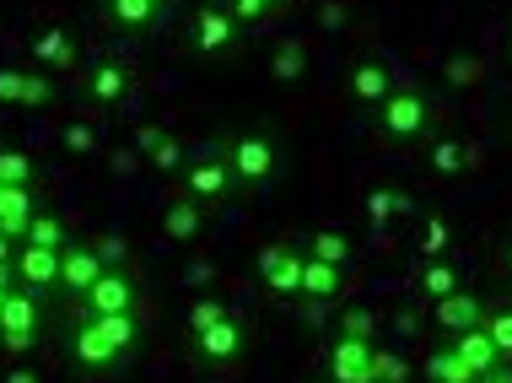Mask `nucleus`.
Returning a JSON list of instances; mask_svg holds the SVG:
<instances>
[{
	"label": "nucleus",
	"mask_w": 512,
	"mask_h": 383,
	"mask_svg": "<svg viewBox=\"0 0 512 383\" xmlns=\"http://www.w3.org/2000/svg\"><path fill=\"white\" fill-rule=\"evenodd\" d=\"M372 330H378V319H372L367 308H345L340 319H335V335H362V340H372Z\"/></svg>",
	"instance_id": "obj_39"
},
{
	"label": "nucleus",
	"mask_w": 512,
	"mask_h": 383,
	"mask_svg": "<svg viewBox=\"0 0 512 383\" xmlns=\"http://www.w3.org/2000/svg\"><path fill=\"white\" fill-rule=\"evenodd\" d=\"M38 335H44V297L27 292V286H11L6 303H0V346L22 357Z\"/></svg>",
	"instance_id": "obj_6"
},
{
	"label": "nucleus",
	"mask_w": 512,
	"mask_h": 383,
	"mask_svg": "<svg viewBox=\"0 0 512 383\" xmlns=\"http://www.w3.org/2000/svg\"><path fill=\"white\" fill-rule=\"evenodd\" d=\"M394 92V71L389 60H378V54H362V60L351 65V103L362 108V114H372L383 98Z\"/></svg>",
	"instance_id": "obj_14"
},
{
	"label": "nucleus",
	"mask_w": 512,
	"mask_h": 383,
	"mask_svg": "<svg viewBox=\"0 0 512 383\" xmlns=\"http://www.w3.org/2000/svg\"><path fill=\"white\" fill-rule=\"evenodd\" d=\"M227 303H221V297H200L195 308H189V319H184V335H200V330H211V324H221L227 319Z\"/></svg>",
	"instance_id": "obj_33"
},
{
	"label": "nucleus",
	"mask_w": 512,
	"mask_h": 383,
	"mask_svg": "<svg viewBox=\"0 0 512 383\" xmlns=\"http://www.w3.org/2000/svg\"><path fill=\"white\" fill-rule=\"evenodd\" d=\"M0 383H44V373H38V367H6Z\"/></svg>",
	"instance_id": "obj_44"
},
{
	"label": "nucleus",
	"mask_w": 512,
	"mask_h": 383,
	"mask_svg": "<svg viewBox=\"0 0 512 383\" xmlns=\"http://www.w3.org/2000/svg\"><path fill=\"white\" fill-rule=\"evenodd\" d=\"M318 22H324L329 33H340V27H345V6H340V0H324V6H318Z\"/></svg>",
	"instance_id": "obj_42"
},
{
	"label": "nucleus",
	"mask_w": 512,
	"mask_h": 383,
	"mask_svg": "<svg viewBox=\"0 0 512 383\" xmlns=\"http://www.w3.org/2000/svg\"><path fill=\"white\" fill-rule=\"evenodd\" d=\"M405 373H410V362L399 351H372V378L378 383H405Z\"/></svg>",
	"instance_id": "obj_38"
},
{
	"label": "nucleus",
	"mask_w": 512,
	"mask_h": 383,
	"mask_svg": "<svg viewBox=\"0 0 512 383\" xmlns=\"http://www.w3.org/2000/svg\"><path fill=\"white\" fill-rule=\"evenodd\" d=\"M22 243H38V249H65V222H60V211L54 205H38L33 211V222H27V238Z\"/></svg>",
	"instance_id": "obj_28"
},
{
	"label": "nucleus",
	"mask_w": 512,
	"mask_h": 383,
	"mask_svg": "<svg viewBox=\"0 0 512 383\" xmlns=\"http://www.w3.org/2000/svg\"><path fill=\"white\" fill-rule=\"evenodd\" d=\"M87 98L98 108H119L124 98H130V71H124L119 60H98L87 71Z\"/></svg>",
	"instance_id": "obj_19"
},
{
	"label": "nucleus",
	"mask_w": 512,
	"mask_h": 383,
	"mask_svg": "<svg viewBox=\"0 0 512 383\" xmlns=\"http://www.w3.org/2000/svg\"><path fill=\"white\" fill-rule=\"evenodd\" d=\"M448 346L459 351L469 367H475V378H486V373H496V367H502V357H496V346H491V335L480 330V324H469V330L448 335Z\"/></svg>",
	"instance_id": "obj_21"
},
{
	"label": "nucleus",
	"mask_w": 512,
	"mask_h": 383,
	"mask_svg": "<svg viewBox=\"0 0 512 383\" xmlns=\"http://www.w3.org/2000/svg\"><path fill=\"white\" fill-rule=\"evenodd\" d=\"M11 254H17V243L0 238V281H17V276H11Z\"/></svg>",
	"instance_id": "obj_45"
},
{
	"label": "nucleus",
	"mask_w": 512,
	"mask_h": 383,
	"mask_svg": "<svg viewBox=\"0 0 512 383\" xmlns=\"http://www.w3.org/2000/svg\"><path fill=\"white\" fill-rule=\"evenodd\" d=\"M221 162H227L238 195H265V189L281 179L286 152L270 130H232L227 141H221Z\"/></svg>",
	"instance_id": "obj_2"
},
{
	"label": "nucleus",
	"mask_w": 512,
	"mask_h": 383,
	"mask_svg": "<svg viewBox=\"0 0 512 383\" xmlns=\"http://www.w3.org/2000/svg\"><path fill=\"white\" fill-rule=\"evenodd\" d=\"M480 383H512V367L502 362V367H496V373H486V378H480Z\"/></svg>",
	"instance_id": "obj_47"
},
{
	"label": "nucleus",
	"mask_w": 512,
	"mask_h": 383,
	"mask_svg": "<svg viewBox=\"0 0 512 383\" xmlns=\"http://www.w3.org/2000/svg\"><path fill=\"white\" fill-rule=\"evenodd\" d=\"M362 205H367V216H372V232H383V227L394 222V216L410 211V195H405L399 184H378V189H367Z\"/></svg>",
	"instance_id": "obj_23"
},
{
	"label": "nucleus",
	"mask_w": 512,
	"mask_h": 383,
	"mask_svg": "<svg viewBox=\"0 0 512 383\" xmlns=\"http://www.w3.org/2000/svg\"><path fill=\"white\" fill-rule=\"evenodd\" d=\"M415 286H421V297L442 303V297L459 292V270H453L448 259H421V270H415Z\"/></svg>",
	"instance_id": "obj_25"
},
{
	"label": "nucleus",
	"mask_w": 512,
	"mask_h": 383,
	"mask_svg": "<svg viewBox=\"0 0 512 383\" xmlns=\"http://www.w3.org/2000/svg\"><path fill=\"white\" fill-rule=\"evenodd\" d=\"M372 340L362 335H335L329 340V357H324V378L329 383H378L372 378Z\"/></svg>",
	"instance_id": "obj_10"
},
{
	"label": "nucleus",
	"mask_w": 512,
	"mask_h": 383,
	"mask_svg": "<svg viewBox=\"0 0 512 383\" xmlns=\"http://www.w3.org/2000/svg\"><path fill=\"white\" fill-rule=\"evenodd\" d=\"M184 152H189V146L178 141V135H162V141L146 152V162H151L157 173H173V168H184Z\"/></svg>",
	"instance_id": "obj_36"
},
{
	"label": "nucleus",
	"mask_w": 512,
	"mask_h": 383,
	"mask_svg": "<svg viewBox=\"0 0 512 383\" xmlns=\"http://www.w3.org/2000/svg\"><path fill=\"white\" fill-rule=\"evenodd\" d=\"M141 346V319L135 313H103V319H81L71 335V362L81 373H108V367L130 362Z\"/></svg>",
	"instance_id": "obj_1"
},
{
	"label": "nucleus",
	"mask_w": 512,
	"mask_h": 383,
	"mask_svg": "<svg viewBox=\"0 0 512 383\" xmlns=\"http://www.w3.org/2000/svg\"><path fill=\"white\" fill-rule=\"evenodd\" d=\"M259 281H265L270 297H297V286H302V249L297 243H270L259 254Z\"/></svg>",
	"instance_id": "obj_13"
},
{
	"label": "nucleus",
	"mask_w": 512,
	"mask_h": 383,
	"mask_svg": "<svg viewBox=\"0 0 512 383\" xmlns=\"http://www.w3.org/2000/svg\"><path fill=\"white\" fill-rule=\"evenodd\" d=\"M432 135V98L421 87H394L372 108V141L378 146H426Z\"/></svg>",
	"instance_id": "obj_3"
},
{
	"label": "nucleus",
	"mask_w": 512,
	"mask_h": 383,
	"mask_svg": "<svg viewBox=\"0 0 512 383\" xmlns=\"http://www.w3.org/2000/svg\"><path fill=\"white\" fill-rule=\"evenodd\" d=\"M162 135H168L162 125H141V130H135V152H151V146H157Z\"/></svg>",
	"instance_id": "obj_43"
},
{
	"label": "nucleus",
	"mask_w": 512,
	"mask_h": 383,
	"mask_svg": "<svg viewBox=\"0 0 512 383\" xmlns=\"http://www.w3.org/2000/svg\"><path fill=\"white\" fill-rule=\"evenodd\" d=\"M216 6L227 11V17L238 22L243 33H248V27H265V22H270V11H275L270 0H216Z\"/></svg>",
	"instance_id": "obj_32"
},
{
	"label": "nucleus",
	"mask_w": 512,
	"mask_h": 383,
	"mask_svg": "<svg viewBox=\"0 0 512 383\" xmlns=\"http://www.w3.org/2000/svg\"><path fill=\"white\" fill-rule=\"evenodd\" d=\"M308 259H324V265H340V270H351V259H356V243L345 238V232L335 227H324V232H313L308 238V249H302Z\"/></svg>",
	"instance_id": "obj_24"
},
{
	"label": "nucleus",
	"mask_w": 512,
	"mask_h": 383,
	"mask_svg": "<svg viewBox=\"0 0 512 383\" xmlns=\"http://www.w3.org/2000/svg\"><path fill=\"white\" fill-rule=\"evenodd\" d=\"M184 195L205 205V211H221V205L232 200V173H227V162H221V146H200L195 162H189V173H184Z\"/></svg>",
	"instance_id": "obj_7"
},
{
	"label": "nucleus",
	"mask_w": 512,
	"mask_h": 383,
	"mask_svg": "<svg viewBox=\"0 0 512 383\" xmlns=\"http://www.w3.org/2000/svg\"><path fill=\"white\" fill-rule=\"evenodd\" d=\"M49 103H54V81L33 65V71L22 76V103L17 108H49Z\"/></svg>",
	"instance_id": "obj_37"
},
{
	"label": "nucleus",
	"mask_w": 512,
	"mask_h": 383,
	"mask_svg": "<svg viewBox=\"0 0 512 383\" xmlns=\"http://www.w3.org/2000/svg\"><path fill=\"white\" fill-rule=\"evenodd\" d=\"M345 270L340 265H324V259H308L302 254V286H297V297L302 303H335V297H345Z\"/></svg>",
	"instance_id": "obj_16"
},
{
	"label": "nucleus",
	"mask_w": 512,
	"mask_h": 383,
	"mask_svg": "<svg viewBox=\"0 0 512 383\" xmlns=\"http://www.w3.org/2000/svg\"><path fill=\"white\" fill-rule=\"evenodd\" d=\"M480 330L491 335L496 357L512 367V303H486V319H480Z\"/></svg>",
	"instance_id": "obj_30"
},
{
	"label": "nucleus",
	"mask_w": 512,
	"mask_h": 383,
	"mask_svg": "<svg viewBox=\"0 0 512 383\" xmlns=\"http://www.w3.org/2000/svg\"><path fill=\"white\" fill-rule=\"evenodd\" d=\"M141 308V286L130 281V270L108 265L98 281L87 286V297H81V319H103V313H135Z\"/></svg>",
	"instance_id": "obj_8"
},
{
	"label": "nucleus",
	"mask_w": 512,
	"mask_h": 383,
	"mask_svg": "<svg viewBox=\"0 0 512 383\" xmlns=\"http://www.w3.org/2000/svg\"><path fill=\"white\" fill-rule=\"evenodd\" d=\"M11 276H17V286H27V292L49 297L54 286H60V249L17 243V254H11Z\"/></svg>",
	"instance_id": "obj_11"
},
{
	"label": "nucleus",
	"mask_w": 512,
	"mask_h": 383,
	"mask_svg": "<svg viewBox=\"0 0 512 383\" xmlns=\"http://www.w3.org/2000/svg\"><path fill=\"white\" fill-rule=\"evenodd\" d=\"M496 265H502V276L512 281V232L502 238V249H496Z\"/></svg>",
	"instance_id": "obj_46"
},
{
	"label": "nucleus",
	"mask_w": 512,
	"mask_h": 383,
	"mask_svg": "<svg viewBox=\"0 0 512 383\" xmlns=\"http://www.w3.org/2000/svg\"><path fill=\"white\" fill-rule=\"evenodd\" d=\"M103 259H98V249H92V243H65L60 249V286H54V297H87V286L103 276Z\"/></svg>",
	"instance_id": "obj_12"
},
{
	"label": "nucleus",
	"mask_w": 512,
	"mask_h": 383,
	"mask_svg": "<svg viewBox=\"0 0 512 383\" xmlns=\"http://www.w3.org/2000/svg\"><path fill=\"white\" fill-rule=\"evenodd\" d=\"M507 60H512V44H507Z\"/></svg>",
	"instance_id": "obj_50"
},
{
	"label": "nucleus",
	"mask_w": 512,
	"mask_h": 383,
	"mask_svg": "<svg viewBox=\"0 0 512 383\" xmlns=\"http://www.w3.org/2000/svg\"><path fill=\"white\" fill-rule=\"evenodd\" d=\"M270 76L286 81V87L308 76V44H302V38H281V44H275V54H270Z\"/></svg>",
	"instance_id": "obj_26"
},
{
	"label": "nucleus",
	"mask_w": 512,
	"mask_h": 383,
	"mask_svg": "<svg viewBox=\"0 0 512 383\" xmlns=\"http://www.w3.org/2000/svg\"><path fill=\"white\" fill-rule=\"evenodd\" d=\"M11 286H17V281H0V303H6V292H11Z\"/></svg>",
	"instance_id": "obj_48"
},
{
	"label": "nucleus",
	"mask_w": 512,
	"mask_h": 383,
	"mask_svg": "<svg viewBox=\"0 0 512 383\" xmlns=\"http://www.w3.org/2000/svg\"><path fill=\"white\" fill-rule=\"evenodd\" d=\"M205 227V205H195L189 195H173L168 211H162V232H168L173 243H195Z\"/></svg>",
	"instance_id": "obj_22"
},
{
	"label": "nucleus",
	"mask_w": 512,
	"mask_h": 383,
	"mask_svg": "<svg viewBox=\"0 0 512 383\" xmlns=\"http://www.w3.org/2000/svg\"><path fill=\"white\" fill-rule=\"evenodd\" d=\"M92 249H98V259H103V265H119V259H124V243H119V232H98V238H92Z\"/></svg>",
	"instance_id": "obj_41"
},
{
	"label": "nucleus",
	"mask_w": 512,
	"mask_h": 383,
	"mask_svg": "<svg viewBox=\"0 0 512 383\" xmlns=\"http://www.w3.org/2000/svg\"><path fill=\"white\" fill-rule=\"evenodd\" d=\"M38 211V195L33 184H0V238L22 243L27 238V222Z\"/></svg>",
	"instance_id": "obj_15"
},
{
	"label": "nucleus",
	"mask_w": 512,
	"mask_h": 383,
	"mask_svg": "<svg viewBox=\"0 0 512 383\" xmlns=\"http://www.w3.org/2000/svg\"><path fill=\"white\" fill-rule=\"evenodd\" d=\"M442 81H448L453 92H469L486 81V65H480V54H448L442 60Z\"/></svg>",
	"instance_id": "obj_31"
},
{
	"label": "nucleus",
	"mask_w": 512,
	"mask_h": 383,
	"mask_svg": "<svg viewBox=\"0 0 512 383\" xmlns=\"http://www.w3.org/2000/svg\"><path fill=\"white\" fill-rule=\"evenodd\" d=\"M453 249V232H448V216H421V227H415V254L421 259H442Z\"/></svg>",
	"instance_id": "obj_29"
},
{
	"label": "nucleus",
	"mask_w": 512,
	"mask_h": 383,
	"mask_svg": "<svg viewBox=\"0 0 512 383\" xmlns=\"http://www.w3.org/2000/svg\"><path fill=\"white\" fill-rule=\"evenodd\" d=\"M426 168H432V179H459L469 168V146L448 130H432L426 135Z\"/></svg>",
	"instance_id": "obj_18"
},
{
	"label": "nucleus",
	"mask_w": 512,
	"mask_h": 383,
	"mask_svg": "<svg viewBox=\"0 0 512 383\" xmlns=\"http://www.w3.org/2000/svg\"><path fill=\"white\" fill-rule=\"evenodd\" d=\"M270 6H275V11H286V6H297V0H270Z\"/></svg>",
	"instance_id": "obj_49"
},
{
	"label": "nucleus",
	"mask_w": 512,
	"mask_h": 383,
	"mask_svg": "<svg viewBox=\"0 0 512 383\" xmlns=\"http://www.w3.org/2000/svg\"><path fill=\"white\" fill-rule=\"evenodd\" d=\"M243 357H248V324L238 313H227L211 330L189 335V362H200L205 373H238Z\"/></svg>",
	"instance_id": "obj_5"
},
{
	"label": "nucleus",
	"mask_w": 512,
	"mask_h": 383,
	"mask_svg": "<svg viewBox=\"0 0 512 383\" xmlns=\"http://www.w3.org/2000/svg\"><path fill=\"white\" fill-rule=\"evenodd\" d=\"M184 49L205 65H227L243 54V27L216 6V0H200L195 11L184 17Z\"/></svg>",
	"instance_id": "obj_4"
},
{
	"label": "nucleus",
	"mask_w": 512,
	"mask_h": 383,
	"mask_svg": "<svg viewBox=\"0 0 512 383\" xmlns=\"http://www.w3.org/2000/svg\"><path fill=\"white\" fill-rule=\"evenodd\" d=\"M426 378H432V383H480L475 367H469L453 346H437L432 357H426Z\"/></svg>",
	"instance_id": "obj_27"
},
{
	"label": "nucleus",
	"mask_w": 512,
	"mask_h": 383,
	"mask_svg": "<svg viewBox=\"0 0 512 383\" xmlns=\"http://www.w3.org/2000/svg\"><path fill=\"white\" fill-rule=\"evenodd\" d=\"M22 76H27V65H0V103L6 108L22 103Z\"/></svg>",
	"instance_id": "obj_40"
},
{
	"label": "nucleus",
	"mask_w": 512,
	"mask_h": 383,
	"mask_svg": "<svg viewBox=\"0 0 512 383\" xmlns=\"http://www.w3.org/2000/svg\"><path fill=\"white\" fill-rule=\"evenodd\" d=\"M0 184H33V157L17 146H0Z\"/></svg>",
	"instance_id": "obj_35"
},
{
	"label": "nucleus",
	"mask_w": 512,
	"mask_h": 383,
	"mask_svg": "<svg viewBox=\"0 0 512 383\" xmlns=\"http://www.w3.org/2000/svg\"><path fill=\"white\" fill-rule=\"evenodd\" d=\"M60 146H65L71 157H98L103 135L92 130V125H65V130H60Z\"/></svg>",
	"instance_id": "obj_34"
},
{
	"label": "nucleus",
	"mask_w": 512,
	"mask_h": 383,
	"mask_svg": "<svg viewBox=\"0 0 512 383\" xmlns=\"http://www.w3.org/2000/svg\"><path fill=\"white\" fill-rule=\"evenodd\" d=\"M486 319V303H480L475 292H453V297H442V303H432V324H437V335H459L469 330V324H480Z\"/></svg>",
	"instance_id": "obj_17"
},
{
	"label": "nucleus",
	"mask_w": 512,
	"mask_h": 383,
	"mask_svg": "<svg viewBox=\"0 0 512 383\" xmlns=\"http://www.w3.org/2000/svg\"><path fill=\"white\" fill-rule=\"evenodd\" d=\"M173 0H103V27L114 38H151L168 22Z\"/></svg>",
	"instance_id": "obj_9"
},
{
	"label": "nucleus",
	"mask_w": 512,
	"mask_h": 383,
	"mask_svg": "<svg viewBox=\"0 0 512 383\" xmlns=\"http://www.w3.org/2000/svg\"><path fill=\"white\" fill-rule=\"evenodd\" d=\"M27 49H33V60L49 65V71H76V44H71L65 27H38Z\"/></svg>",
	"instance_id": "obj_20"
}]
</instances>
